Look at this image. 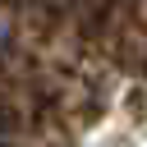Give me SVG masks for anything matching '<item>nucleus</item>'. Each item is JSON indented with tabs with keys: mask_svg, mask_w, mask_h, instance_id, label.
Masks as SVG:
<instances>
[{
	"mask_svg": "<svg viewBox=\"0 0 147 147\" xmlns=\"http://www.w3.org/2000/svg\"><path fill=\"white\" fill-rule=\"evenodd\" d=\"M0 138H5V129H0Z\"/></svg>",
	"mask_w": 147,
	"mask_h": 147,
	"instance_id": "nucleus-1",
	"label": "nucleus"
}]
</instances>
